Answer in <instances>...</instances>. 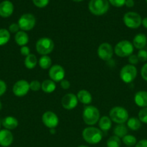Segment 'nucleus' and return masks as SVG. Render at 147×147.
Wrapping results in <instances>:
<instances>
[{"instance_id": "nucleus-37", "label": "nucleus", "mask_w": 147, "mask_h": 147, "mask_svg": "<svg viewBox=\"0 0 147 147\" xmlns=\"http://www.w3.org/2000/svg\"><path fill=\"white\" fill-rule=\"evenodd\" d=\"M20 30V27H19L17 23H12L9 26V32L12 33H17L19 32Z\"/></svg>"}, {"instance_id": "nucleus-23", "label": "nucleus", "mask_w": 147, "mask_h": 147, "mask_svg": "<svg viewBox=\"0 0 147 147\" xmlns=\"http://www.w3.org/2000/svg\"><path fill=\"white\" fill-rule=\"evenodd\" d=\"M56 88V83L52 80H45L41 83V89L44 93H51L55 91Z\"/></svg>"}, {"instance_id": "nucleus-20", "label": "nucleus", "mask_w": 147, "mask_h": 147, "mask_svg": "<svg viewBox=\"0 0 147 147\" xmlns=\"http://www.w3.org/2000/svg\"><path fill=\"white\" fill-rule=\"evenodd\" d=\"M1 124L7 130H13L18 126V121L13 116H7L1 121Z\"/></svg>"}, {"instance_id": "nucleus-27", "label": "nucleus", "mask_w": 147, "mask_h": 147, "mask_svg": "<svg viewBox=\"0 0 147 147\" xmlns=\"http://www.w3.org/2000/svg\"><path fill=\"white\" fill-rule=\"evenodd\" d=\"M39 66L43 70H47L50 69L52 65V60L48 55H42L39 59Z\"/></svg>"}, {"instance_id": "nucleus-29", "label": "nucleus", "mask_w": 147, "mask_h": 147, "mask_svg": "<svg viewBox=\"0 0 147 147\" xmlns=\"http://www.w3.org/2000/svg\"><path fill=\"white\" fill-rule=\"evenodd\" d=\"M122 142H123L124 144L126 145L127 146H131V147H132L133 146H135L137 143L136 138H135L134 136H133V135H129V134L125 135L124 137H122Z\"/></svg>"}, {"instance_id": "nucleus-41", "label": "nucleus", "mask_w": 147, "mask_h": 147, "mask_svg": "<svg viewBox=\"0 0 147 147\" xmlns=\"http://www.w3.org/2000/svg\"><path fill=\"white\" fill-rule=\"evenodd\" d=\"M60 83H61V88L64 89V90H67V89H69V88H70L71 83L69 80L63 79V80H61Z\"/></svg>"}, {"instance_id": "nucleus-14", "label": "nucleus", "mask_w": 147, "mask_h": 147, "mask_svg": "<svg viewBox=\"0 0 147 147\" xmlns=\"http://www.w3.org/2000/svg\"><path fill=\"white\" fill-rule=\"evenodd\" d=\"M78 98L74 93H66L62 97L61 105L66 110H72L75 109L78 104Z\"/></svg>"}, {"instance_id": "nucleus-50", "label": "nucleus", "mask_w": 147, "mask_h": 147, "mask_svg": "<svg viewBox=\"0 0 147 147\" xmlns=\"http://www.w3.org/2000/svg\"><path fill=\"white\" fill-rule=\"evenodd\" d=\"M146 3H147V0H146Z\"/></svg>"}, {"instance_id": "nucleus-47", "label": "nucleus", "mask_w": 147, "mask_h": 147, "mask_svg": "<svg viewBox=\"0 0 147 147\" xmlns=\"http://www.w3.org/2000/svg\"><path fill=\"white\" fill-rule=\"evenodd\" d=\"M1 109H2V104H1V101H0V111L1 110Z\"/></svg>"}, {"instance_id": "nucleus-31", "label": "nucleus", "mask_w": 147, "mask_h": 147, "mask_svg": "<svg viewBox=\"0 0 147 147\" xmlns=\"http://www.w3.org/2000/svg\"><path fill=\"white\" fill-rule=\"evenodd\" d=\"M138 119L141 123H147V107L142 108L138 112Z\"/></svg>"}, {"instance_id": "nucleus-18", "label": "nucleus", "mask_w": 147, "mask_h": 147, "mask_svg": "<svg viewBox=\"0 0 147 147\" xmlns=\"http://www.w3.org/2000/svg\"><path fill=\"white\" fill-rule=\"evenodd\" d=\"M134 102L138 107H147V91L140 90L137 92L134 96Z\"/></svg>"}, {"instance_id": "nucleus-15", "label": "nucleus", "mask_w": 147, "mask_h": 147, "mask_svg": "<svg viewBox=\"0 0 147 147\" xmlns=\"http://www.w3.org/2000/svg\"><path fill=\"white\" fill-rule=\"evenodd\" d=\"M14 5L9 0H4L0 3V17L7 18L13 14Z\"/></svg>"}, {"instance_id": "nucleus-8", "label": "nucleus", "mask_w": 147, "mask_h": 147, "mask_svg": "<svg viewBox=\"0 0 147 147\" xmlns=\"http://www.w3.org/2000/svg\"><path fill=\"white\" fill-rule=\"evenodd\" d=\"M123 23L127 27L130 29H137L141 25L142 18L137 12L128 11L123 16Z\"/></svg>"}, {"instance_id": "nucleus-1", "label": "nucleus", "mask_w": 147, "mask_h": 147, "mask_svg": "<svg viewBox=\"0 0 147 147\" xmlns=\"http://www.w3.org/2000/svg\"><path fill=\"white\" fill-rule=\"evenodd\" d=\"M82 138L89 144H97L102 139V131L94 126H88L82 131Z\"/></svg>"}, {"instance_id": "nucleus-40", "label": "nucleus", "mask_w": 147, "mask_h": 147, "mask_svg": "<svg viewBox=\"0 0 147 147\" xmlns=\"http://www.w3.org/2000/svg\"><path fill=\"white\" fill-rule=\"evenodd\" d=\"M7 90V84L4 81L0 80V96H3Z\"/></svg>"}, {"instance_id": "nucleus-32", "label": "nucleus", "mask_w": 147, "mask_h": 147, "mask_svg": "<svg viewBox=\"0 0 147 147\" xmlns=\"http://www.w3.org/2000/svg\"><path fill=\"white\" fill-rule=\"evenodd\" d=\"M41 88V83L38 80H33L30 83V89L33 91L37 92Z\"/></svg>"}, {"instance_id": "nucleus-30", "label": "nucleus", "mask_w": 147, "mask_h": 147, "mask_svg": "<svg viewBox=\"0 0 147 147\" xmlns=\"http://www.w3.org/2000/svg\"><path fill=\"white\" fill-rule=\"evenodd\" d=\"M106 144L107 147H120L121 145L120 139L114 135L108 139Z\"/></svg>"}, {"instance_id": "nucleus-19", "label": "nucleus", "mask_w": 147, "mask_h": 147, "mask_svg": "<svg viewBox=\"0 0 147 147\" xmlns=\"http://www.w3.org/2000/svg\"><path fill=\"white\" fill-rule=\"evenodd\" d=\"M78 100L82 104L89 105L92 101V96L91 93L86 90H80L76 95Z\"/></svg>"}, {"instance_id": "nucleus-7", "label": "nucleus", "mask_w": 147, "mask_h": 147, "mask_svg": "<svg viewBox=\"0 0 147 147\" xmlns=\"http://www.w3.org/2000/svg\"><path fill=\"white\" fill-rule=\"evenodd\" d=\"M138 71L135 65H125L121 68L120 71V78L125 83H131L137 77Z\"/></svg>"}, {"instance_id": "nucleus-44", "label": "nucleus", "mask_w": 147, "mask_h": 147, "mask_svg": "<svg viewBox=\"0 0 147 147\" xmlns=\"http://www.w3.org/2000/svg\"><path fill=\"white\" fill-rule=\"evenodd\" d=\"M141 24L144 26V28L147 29V17H145L142 20V22H141Z\"/></svg>"}, {"instance_id": "nucleus-33", "label": "nucleus", "mask_w": 147, "mask_h": 147, "mask_svg": "<svg viewBox=\"0 0 147 147\" xmlns=\"http://www.w3.org/2000/svg\"><path fill=\"white\" fill-rule=\"evenodd\" d=\"M35 7L38 8H44L48 4L50 0H32Z\"/></svg>"}, {"instance_id": "nucleus-4", "label": "nucleus", "mask_w": 147, "mask_h": 147, "mask_svg": "<svg viewBox=\"0 0 147 147\" xmlns=\"http://www.w3.org/2000/svg\"><path fill=\"white\" fill-rule=\"evenodd\" d=\"M109 116L111 121L117 124L125 123L129 119L128 111L121 106H115L112 108L110 111Z\"/></svg>"}, {"instance_id": "nucleus-38", "label": "nucleus", "mask_w": 147, "mask_h": 147, "mask_svg": "<svg viewBox=\"0 0 147 147\" xmlns=\"http://www.w3.org/2000/svg\"><path fill=\"white\" fill-rule=\"evenodd\" d=\"M141 76L145 81L147 82V63L144 64L141 70Z\"/></svg>"}, {"instance_id": "nucleus-45", "label": "nucleus", "mask_w": 147, "mask_h": 147, "mask_svg": "<svg viewBox=\"0 0 147 147\" xmlns=\"http://www.w3.org/2000/svg\"><path fill=\"white\" fill-rule=\"evenodd\" d=\"M50 132L51 134H54L55 133V129H50Z\"/></svg>"}, {"instance_id": "nucleus-48", "label": "nucleus", "mask_w": 147, "mask_h": 147, "mask_svg": "<svg viewBox=\"0 0 147 147\" xmlns=\"http://www.w3.org/2000/svg\"><path fill=\"white\" fill-rule=\"evenodd\" d=\"M78 147H89V146H84V145H81V146H78Z\"/></svg>"}, {"instance_id": "nucleus-6", "label": "nucleus", "mask_w": 147, "mask_h": 147, "mask_svg": "<svg viewBox=\"0 0 147 147\" xmlns=\"http://www.w3.org/2000/svg\"><path fill=\"white\" fill-rule=\"evenodd\" d=\"M134 47L128 40H121L116 44L114 48L115 55L120 57H129L133 53Z\"/></svg>"}, {"instance_id": "nucleus-17", "label": "nucleus", "mask_w": 147, "mask_h": 147, "mask_svg": "<svg viewBox=\"0 0 147 147\" xmlns=\"http://www.w3.org/2000/svg\"><path fill=\"white\" fill-rule=\"evenodd\" d=\"M133 45L138 50H142L147 45V37L143 33H138L133 40Z\"/></svg>"}, {"instance_id": "nucleus-51", "label": "nucleus", "mask_w": 147, "mask_h": 147, "mask_svg": "<svg viewBox=\"0 0 147 147\" xmlns=\"http://www.w3.org/2000/svg\"><path fill=\"white\" fill-rule=\"evenodd\" d=\"M127 147H131V146H127Z\"/></svg>"}, {"instance_id": "nucleus-10", "label": "nucleus", "mask_w": 147, "mask_h": 147, "mask_svg": "<svg viewBox=\"0 0 147 147\" xmlns=\"http://www.w3.org/2000/svg\"><path fill=\"white\" fill-rule=\"evenodd\" d=\"M114 50L112 45L108 42H103L99 45L97 49L98 57L104 61H109L113 55Z\"/></svg>"}, {"instance_id": "nucleus-9", "label": "nucleus", "mask_w": 147, "mask_h": 147, "mask_svg": "<svg viewBox=\"0 0 147 147\" xmlns=\"http://www.w3.org/2000/svg\"><path fill=\"white\" fill-rule=\"evenodd\" d=\"M18 24L20 29L22 31H30L35 27L36 24V19L33 14L26 13L22 14L18 20Z\"/></svg>"}, {"instance_id": "nucleus-11", "label": "nucleus", "mask_w": 147, "mask_h": 147, "mask_svg": "<svg viewBox=\"0 0 147 147\" xmlns=\"http://www.w3.org/2000/svg\"><path fill=\"white\" fill-rule=\"evenodd\" d=\"M30 83L25 80H20L16 82L12 88V92L17 97H23L30 90Z\"/></svg>"}, {"instance_id": "nucleus-35", "label": "nucleus", "mask_w": 147, "mask_h": 147, "mask_svg": "<svg viewBox=\"0 0 147 147\" xmlns=\"http://www.w3.org/2000/svg\"><path fill=\"white\" fill-rule=\"evenodd\" d=\"M126 0H108L110 4L115 7H122L125 5Z\"/></svg>"}, {"instance_id": "nucleus-16", "label": "nucleus", "mask_w": 147, "mask_h": 147, "mask_svg": "<svg viewBox=\"0 0 147 147\" xmlns=\"http://www.w3.org/2000/svg\"><path fill=\"white\" fill-rule=\"evenodd\" d=\"M14 137L13 134L10 130L2 129L0 130V146L8 147L12 144Z\"/></svg>"}, {"instance_id": "nucleus-34", "label": "nucleus", "mask_w": 147, "mask_h": 147, "mask_svg": "<svg viewBox=\"0 0 147 147\" xmlns=\"http://www.w3.org/2000/svg\"><path fill=\"white\" fill-rule=\"evenodd\" d=\"M137 57H138L139 61L143 62V63L147 61V51L144 49L140 50L137 54Z\"/></svg>"}, {"instance_id": "nucleus-2", "label": "nucleus", "mask_w": 147, "mask_h": 147, "mask_svg": "<svg viewBox=\"0 0 147 147\" xmlns=\"http://www.w3.org/2000/svg\"><path fill=\"white\" fill-rule=\"evenodd\" d=\"M82 118L85 124L90 126H94L99 121L100 119L99 109L94 106H86L83 110Z\"/></svg>"}, {"instance_id": "nucleus-24", "label": "nucleus", "mask_w": 147, "mask_h": 147, "mask_svg": "<svg viewBox=\"0 0 147 147\" xmlns=\"http://www.w3.org/2000/svg\"><path fill=\"white\" fill-rule=\"evenodd\" d=\"M128 128L125 126V123L122 124H117L113 129V134L115 136H118L120 139L124 137L125 135L128 134Z\"/></svg>"}, {"instance_id": "nucleus-49", "label": "nucleus", "mask_w": 147, "mask_h": 147, "mask_svg": "<svg viewBox=\"0 0 147 147\" xmlns=\"http://www.w3.org/2000/svg\"><path fill=\"white\" fill-rule=\"evenodd\" d=\"M0 129H1V122H0Z\"/></svg>"}, {"instance_id": "nucleus-22", "label": "nucleus", "mask_w": 147, "mask_h": 147, "mask_svg": "<svg viewBox=\"0 0 147 147\" xmlns=\"http://www.w3.org/2000/svg\"><path fill=\"white\" fill-rule=\"evenodd\" d=\"M99 129L102 131H108L112 127V121L110 117L107 116H104L99 119L98 121Z\"/></svg>"}, {"instance_id": "nucleus-12", "label": "nucleus", "mask_w": 147, "mask_h": 147, "mask_svg": "<svg viewBox=\"0 0 147 147\" xmlns=\"http://www.w3.org/2000/svg\"><path fill=\"white\" fill-rule=\"evenodd\" d=\"M43 123L48 129H55L59 125V117L52 111H46L42 116Z\"/></svg>"}, {"instance_id": "nucleus-3", "label": "nucleus", "mask_w": 147, "mask_h": 147, "mask_svg": "<svg viewBox=\"0 0 147 147\" xmlns=\"http://www.w3.org/2000/svg\"><path fill=\"white\" fill-rule=\"evenodd\" d=\"M109 7L108 0H90L88 4L89 11L96 16H101L106 14Z\"/></svg>"}, {"instance_id": "nucleus-46", "label": "nucleus", "mask_w": 147, "mask_h": 147, "mask_svg": "<svg viewBox=\"0 0 147 147\" xmlns=\"http://www.w3.org/2000/svg\"><path fill=\"white\" fill-rule=\"evenodd\" d=\"M72 1H75V2H81V1H84V0H72Z\"/></svg>"}, {"instance_id": "nucleus-21", "label": "nucleus", "mask_w": 147, "mask_h": 147, "mask_svg": "<svg viewBox=\"0 0 147 147\" xmlns=\"http://www.w3.org/2000/svg\"><path fill=\"white\" fill-rule=\"evenodd\" d=\"M14 41L20 47L25 46L29 42L28 34L24 31H19L14 35Z\"/></svg>"}, {"instance_id": "nucleus-13", "label": "nucleus", "mask_w": 147, "mask_h": 147, "mask_svg": "<svg viewBox=\"0 0 147 147\" xmlns=\"http://www.w3.org/2000/svg\"><path fill=\"white\" fill-rule=\"evenodd\" d=\"M48 76L50 80L54 82H61L64 79L65 70L62 66L54 65L49 69Z\"/></svg>"}, {"instance_id": "nucleus-28", "label": "nucleus", "mask_w": 147, "mask_h": 147, "mask_svg": "<svg viewBox=\"0 0 147 147\" xmlns=\"http://www.w3.org/2000/svg\"><path fill=\"white\" fill-rule=\"evenodd\" d=\"M10 40V32L6 29H0V46L7 44Z\"/></svg>"}, {"instance_id": "nucleus-25", "label": "nucleus", "mask_w": 147, "mask_h": 147, "mask_svg": "<svg viewBox=\"0 0 147 147\" xmlns=\"http://www.w3.org/2000/svg\"><path fill=\"white\" fill-rule=\"evenodd\" d=\"M37 63L38 62H37V57L33 54H30L27 57H25L24 61V66H25L26 68L29 69V70L34 69L37 65Z\"/></svg>"}, {"instance_id": "nucleus-39", "label": "nucleus", "mask_w": 147, "mask_h": 147, "mask_svg": "<svg viewBox=\"0 0 147 147\" xmlns=\"http://www.w3.org/2000/svg\"><path fill=\"white\" fill-rule=\"evenodd\" d=\"M20 53H21L22 55L24 56V57H27V55L30 54V50L27 46H22L20 48Z\"/></svg>"}, {"instance_id": "nucleus-36", "label": "nucleus", "mask_w": 147, "mask_h": 147, "mask_svg": "<svg viewBox=\"0 0 147 147\" xmlns=\"http://www.w3.org/2000/svg\"><path fill=\"white\" fill-rule=\"evenodd\" d=\"M128 62H129L130 65H137L139 62L138 60V57H137L136 55H131L128 57Z\"/></svg>"}, {"instance_id": "nucleus-5", "label": "nucleus", "mask_w": 147, "mask_h": 147, "mask_svg": "<svg viewBox=\"0 0 147 147\" xmlns=\"http://www.w3.org/2000/svg\"><path fill=\"white\" fill-rule=\"evenodd\" d=\"M36 51L41 55H48L54 49V42L49 37H41L35 44Z\"/></svg>"}, {"instance_id": "nucleus-26", "label": "nucleus", "mask_w": 147, "mask_h": 147, "mask_svg": "<svg viewBox=\"0 0 147 147\" xmlns=\"http://www.w3.org/2000/svg\"><path fill=\"white\" fill-rule=\"evenodd\" d=\"M127 127L132 131H137L141 127V122L138 118L131 117L127 121Z\"/></svg>"}, {"instance_id": "nucleus-42", "label": "nucleus", "mask_w": 147, "mask_h": 147, "mask_svg": "<svg viewBox=\"0 0 147 147\" xmlns=\"http://www.w3.org/2000/svg\"><path fill=\"white\" fill-rule=\"evenodd\" d=\"M135 147H147V139H142L137 142Z\"/></svg>"}, {"instance_id": "nucleus-43", "label": "nucleus", "mask_w": 147, "mask_h": 147, "mask_svg": "<svg viewBox=\"0 0 147 147\" xmlns=\"http://www.w3.org/2000/svg\"><path fill=\"white\" fill-rule=\"evenodd\" d=\"M134 4H135L134 0H126V1H125V5L127 7H128V8L133 7L134 6Z\"/></svg>"}]
</instances>
